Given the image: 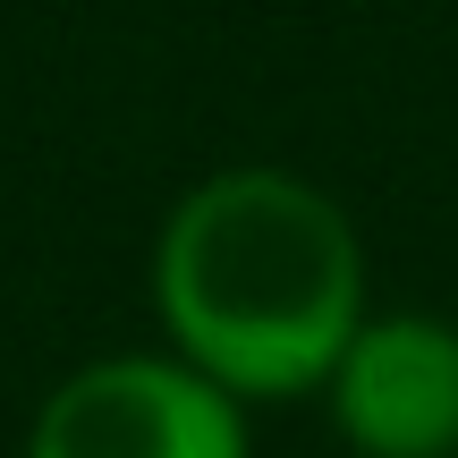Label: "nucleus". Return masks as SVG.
Segmentation results:
<instances>
[{
	"label": "nucleus",
	"instance_id": "obj_1",
	"mask_svg": "<svg viewBox=\"0 0 458 458\" xmlns=\"http://www.w3.org/2000/svg\"><path fill=\"white\" fill-rule=\"evenodd\" d=\"M153 306L170 357L238 408L314 399L365 331V238L348 204L297 170H213L153 238Z\"/></svg>",
	"mask_w": 458,
	"mask_h": 458
},
{
	"label": "nucleus",
	"instance_id": "obj_2",
	"mask_svg": "<svg viewBox=\"0 0 458 458\" xmlns=\"http://www.w3.org/2000/svg\"><path fill=\"white\" fill-rule=\"evenodd\" d=\"M26 458H246V408L170 348H119L51 382Z\"/></svg>",
	"mask_w": 458,
	"mask_h": 458
},
{
	"label": "nucleus",
	"instance_id": "obj_3",
	"mask_svg": "<svg viewBox=\"0 0 458 458\" xmlns=\"http://www.w3.org/2000/svg\"><path fill=\"white\" fill-rule=\"evenodd\" d=\"M323 399L357 458H458V323L365 314Z\"/></svg>",
	"mask_w": 458,
	"mask_h": 458
}]
</instances>
